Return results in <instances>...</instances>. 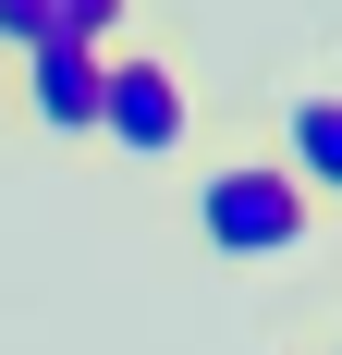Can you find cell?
Returning a JSON list of instances; mask_svg holds the SVG:
<instances>
[{
    "mask_svg": "<svg viewBox=\"0 0 342 355\" xmlns=\"http://www.w3.org/2000/svg\"><path fill=\"white\" fill-rule=\"evenodd\" d=\"M208 135H220V98H208V73H196V49H183L171 12H147L123 49H98V123H86V147L110 172L183 184L208 159Z\"/></svg>",
    "mask_w": 342,
    "mask_h": 355,
    "instance_id": "obj_1",
    "label": "cell"
},
{
    "mask_svg": "<svg viewBox=\"0 0 342 355\" xmlns=\"http://www.w3.org/2000/svg\"><path fill=\"white\" fill-rule=\"evenodd\" d=\"M183 233H196V257H220V270H281V257L330 245V209H318L257 135H208V159L183 172Z\"/></svg>",
    "mask_w": 342,
    "mask_h": 355,
    "instance_id": "obj_2",
    "label": "cell"
},
{
    "mask_svg": "<svg viewBox=\"0 0 342 355\" xmlns=\"http://www.w3.org/2000/svg\"><path fill=\"white\" fill-rule=\"evenodd\" d=\"M257 147H269L281 172L342 220V73H330V62H281V73H269V98H257Z\"/></svg>",
    "mask_w": 342,
    "mask_h": 355,
    "instance_id": "obj_3",
    "label": "cell"
},
{
    "mask_svg": "<svg viewBox=\"0 0 342 355\" xmlns=\"http://www.w3.org/2000/svg\"><path fill=\"white\" fill-rule=\"evenodd\" d=\"M0 98H12V147H86V123H98V49L37 37L25 62L0 73Z\"/></svg>",
    "mask_w": 342,
    "mask_h": 355,
    "instance_id": "obj_4",
    "label": "cell"
},
{
    "mask_svg": "<svg viewBox=\"0 0 342 355\" xmlns=\"http://www.w3.org/2000/svg\"><path fill=\"white\" fill-rule=\"evenodd\" d=\"M147 12H159V0H49V37H73V49H123Z\"/></svg>",
    "mask_w": 342,
    "mask_h": 355,
    "instance_id": "obj_5",
    "label": "cell"
},
{
    "mask_svg": "<svg viewBox=\"0 0 342 355\" xmlns=\"http://www.w3.org/2000/svg\"><path fill=\"white\" fill-rule=\"evenodd\" d=\"M281 355H342V343H330V319H294V331H281Z\"/></svg>",
    "mask_w": 342,
    "mask_h": 355,
    "instance_id": "obj_6",
    "label": "cell"
},
{
    "mask_svg": "<svg viewBox=\"0 0 342 355\" xmlns=\"http://www.w3.org/2000/svg\"><path fill=\"white\" fill-rule=\"evenodd\" d=\"M0 147H12V98H0Z\"/></svg>",
    "mask_w": 342,
    "mask_h": 355,
    "instance_id": "obj_7",
    "label": "cell"
}]
</instances>
